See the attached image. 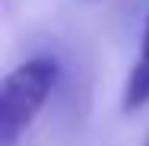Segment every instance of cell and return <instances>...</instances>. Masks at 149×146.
I'll return each mask as SVG.
<instances>
[{
	"mask_svg": "<svg viewBox=\"0 0 149 146\" xmlns=\"http://www.w3.org/2000/svg\"><path fill=\"white\" fill-rule=\"evenodd\" d=\"M60 80L54 54H32L6 73L0 86V146H16Z\"/></svg>",
	"mask_w": 149,
	"mask_h": 146,
	"instance_id": "6da1fadb",
	"label": "cell"
},
{
	"mask_svg": "<svg viewBox=\"0 0 149 146\" xmlns=\"http://www.w3.org/2000/svg\"><path fill=\"white\" fill-rule=\"evenodd\" d=\"M143 105H149V13H146V22H143L140 54H136V64L124 83V98H120L124 111H140Z\"/></svg>",
	"mask_w": 149,
	"mask_h": 146,
	"instance_id": "7a4b0ae2",
	"label": "cell"
},
{
	"mask_svg": "<svg viewBox=\"0 0 149 146\" xmlns=\"http://www.w3.org/2000/svg\"><path fill=\"white\" fill-rule=\"evenodd\" d=\"M143 146H149V140H146V143H143Z\"/></svg>",
	"mask_w": 149,
	"mask_h": 146,
	"instance_id": "3957f363",
	"label": "cell"
}]
</instances>
